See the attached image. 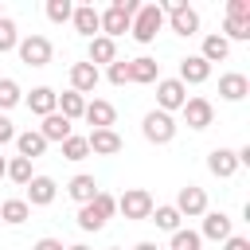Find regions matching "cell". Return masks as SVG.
<instances>
[{"label": "cell", "mask_w": 250, "mask_h": 250, "mask_svg": "<svg viewBox=\"0 0 250 250\" xmlns=\"http://www.w3.org/2000/svg\"><path fill=\"white\" fill-rule=\"evenodd\" d=\"M117 215V195H109V191H98L90 203H82L78 207V230H86V234H98L109 219Z\"/></svg>", "instance_id": "obj_1"}, {"label": "cell", "mask_w": 250, "mask_h": 250, "mask_svg": "<svg viewBox=\"0 0 250 250\" xmlns=\"http://www.w3.org/2000/svg\"><path fill=\"white\" fill-rule=\"evenodd\" d=\"M137 0H113L105 12H98V23H102V35L105 39H113L117 43V35H125L129 31V23H133V16H137Z\"/></svg>", "instance_id": "obj_2"}, {"label": "cell", "mask_w": 250, "mask_h": 250, "mask_svg": "<svg viewBox=\"0 0 250 250\" xmlns=\"http://www.w3.org/2000/svg\"><path fill=\"white\" fill-rule=\"evenodd\" d=\"M160 31H164V12H160V4H141L137 16H133V23H129V35H133L137 43H152Z\"/></svg>", "instance_id": "obj_3"}, {"label": "cell", "mask_w": 250, "mask_h": 250, "mask_svg": "<svg viewBox=\"0 0 250 250\" xmlns=\"http://www.w3.org/2000/svg\"><path fill=\"white\" fill-rule=\"evenodd\" d=\"M176 117L172 113H160V109H148L145 113V121H141V133H145V141L148 145H172L176 141Z\"/></svg>", "instance_id": "obj_4"}, {"label": "cell", "mask_w": 250, "mask_h": 250, "mask_svg": "<svg viewBox=\"0 0 250 250\" xmlns=\"http://www.w3.org/2000/svg\"><path fill=\"white\" fill-rule=\"evenodd\" d=\"M16 55H20V62H23V66H35V70H39V66H47V62H51L55 47H51V39H47V35H35V31H31V35H23V39L16 43Z\"/></svg>", "instance_id": "obj_5"}, {"label": "cell", "mask_w": 250, "mask_h": 250, "mask_svg": "<svg viewBox=\"0 0 250 250\" xmlns=\"http://www.w3.org/2000/svg\"><path fill=\"white\" fill-rule=\"evenodd\" d=\"M152 207H156V203H152V191H145V188H125V191L117 195V211H121L125 219H137V223H141V219L152 215Z\"/></svg>", "instance_id": "obj_6"}, {"label": "cell", "mask_w": 250, "mask_h": 250, "mask_svg": "<svg viewBox=\"0 0 250 250\" xmlns=\"http://www.w3.org/2000/svg\"><path fill=\"white\" fill-rule=\"evenodd\" d=\"M188 102V86L180 78H160L156 82V109L160 113H180Z\"/></svg>", "instance_id": "obj_7"}, {"label": "cell", "mask_w": 250, "mask_h": 250, "mask_svg": "<svg viewBox=\"0 0 250 250\" xmlns=\"http://www.w3.org/2000/svg\"><path fill=\"white\" fill-rule=\"evenodd\" d=\"M172 207L180 211V219H203V211H207V191L195 188V184H188V188L176 191V203H172Z\"/></svg>", "instance_id": "obj_8"}, {"label": "cell", "mask_w": 250, "mask_h": 250, "mask_svg": "<svg viewBox=\"0 0 250 250\" xmlns=\"http://www.w3.org/2000/svg\"><path fill=\"white\" fill-rule=\"evenodd\" d=\"M180 117H184V125H188V129L203 133V129L215 121V105H211L207 98H188V102H184V109H180Z\"/></svg>", "instance_id": "obj_9"}, {"label": "cell", "mask_w": 250, "mask_h": 250, "mask_svg": "<svg viewBox=\"0 0 250 250\" xmlns=\"http://www.w3.org/2000/svg\"><path fill=\"white\" fill-rule=\"evenodd\" d=\"M234 234V219L227 211H203V227H199V238L207 242H227Z\"/></svg>", "instance_id": "obj_10"}, {"label": "cell", "mask_w": 250, "mask_h": 250, "mask_svg": "<svg viewBox=\"0 0 250 250\" xmlns=\"http://www.w3.org/2000/svg\"><path fill=\"white\" fill-rule=\"evenodd\" d=\"M98 82H102V70L98 66H90V62H70V90L74 94H94L98 90Z\"/></svg>", "instance_id": "obj_11"}, {"label": "cell", "mask_w": 250, "mask_h": 250, "mask_svg": "<svg viewBox=\"0 0 250 250\" xmlns=\"http://www.w3.org/2000/svg\"><path fill=\"white\" fill-rule=\"evenodd\" d=\"M82 121H90L94 129H113L117 109H113V102H105V98H90L86 109H82Z\"/></svg>", "instance_id": "obj_12"}, {"label": "cell", "mask_w": 250, "mask_h": 250, "mask_svg": "<svg viewBox=\"0 0 250 250\" xmlns=\"http://www.w3.org/2000/svg\"><path fill=\"white\" fill-rule=\"evenodd\" d=\"M55 195H59V184H55L51 176H31L23 203H27V207H47V203H55Z\"/></svg>", "instance_id": "obj_13"}, {"label": "cell", "mask_w": 250, "mask_h": 250, "mask_svg": "<svg viewBox=\"0 0 250 250\" xmlns=\"http://www.w3.org/2000/svg\"><path fill=\"white\" fill-rule=\"evenodd\" d=\"M129 82H137V86H156V82H160V62L148 59V55L129 59Z\"/></svg>", "instance_id": "obj_14"}, {"label": "cell", "mask_w": 250, "mask_h": 250, "mask_svg": "<svg viewBox=\"0 0 250 250\" xmlns=\"http://www.w3.org/2000/svg\"><path fill=\"white\" fill-rule=\"evenodd\" d=\"M86 145H90L94 156H117V152H121L117 129H90V133H86Z\"/></svg>", "instance_id": "obj_15"}, {"label": "cell", "mask_w": 250, "mask_h": 250, "mask_svg": "<svg viewBox=\"0 0 250 250\" xmlns=\"http://www.w3.org/2000/svg\"><path fill=\"white\" fill-rule=\"evenodd\" d=\"M207 172L211 176H219V180H230L234 172H238V156H234V148H211L207 152Z\"/></svg>", "instance_id": "obj_16"}, {"label": "cell", "mask_w": 250, "mask_h": 250, "mask_svg": "<svg viewBox=\"0 0 250 250\" xmlns=\"http://www.w3.org/2000/svg\"><path fill=\"white\" fill-rule=\"evenodd\" d=\"M184 86H203L207 78H211V62H203L199 55H188V59H180V74H176Z\"/></svg>", "instance_id": "obj_17"}, {"label": "cell", "mask_w": 250, "mask_h": 250, "mask_svg": "<svg viewBox=\"0 0 250 250\" xmlns=\"http://www.w3.org/2000/svg\"><path fill=\"white\" fill-rule=\"evenodd\" d=\"M70 23H74V31H78V35H86V39L102 35V23H98V8H94V4H74V16H70Z\"/></svg>", "instance_id": "obj_18"}, {"label": "cell", "mask_w": 250, "mask_h": 250, "mask_svg": "<svg viewBox=\"0 0 250 250\" xmlns=\"http://www.w3.org/2000/svg\"><path fill=\"white\" fill-rule=\"evenodd\" d=\"M113 59H117V43L105 39V35H94L90 47H86V62H90V66H109Z\"/></svg>", "instance_id": "obj_19"}, {"label": "cell", "mask_w": 250, "mask_h": 250, "mask_svg": "<svg viewBox=\"0 0 250 250\" xmlns=\"http://www.w3.org/2000/svg\"><path fill=\"white\" fill-rule=\"evenodd\" d=\"M246 94H250V78H246V74L230 70V74L219 78V98H223V102H242Z\"/></svg>", "instance_id": "obj_20"}, {"label": "cell", "mask_w": 250, "mask_h": 250, "mask_svg": "<svg viewBox=\"0 0 250 250\" xmlns=\"http://www.w3.org/2000/svg\"><path fill=\"white\" fill-rule=\"evenodd\" d=\"M23 102H27V109H31L35 117H47V113H55V109H59V94H55L51 86H35Z\"/></svg>", "instance_id": "obj_21"}, {"label": "cell", "mask_w": 250, "mask_h": 250, "mask_svg": "<svg viewBox=\"0 0 250 250\" xmlns=\"http://www.w3.org/2000/svg\"><path fill=\"white\" fill-rule=\"evenodd\" d=\"M70 133H74V125H70L59 109H55V113H47V117H43V125H39V137H43L47 145H51V141H59V145H62Z\"/></svg>", "instance_id": "obj_22"}, {"label": "cell", "mask_w": 250, "mask_h": 250, "mask_svg": "<svg viewBox=\"0 0 250 250\" xmlns=\"http://www.w3.org/2000/svg\"><path fill=\"white\" fill-rule=\"evenodd\" d=\"M16 156H23V160H35V156H43L47 152V141L39 137V129H23V133H16Z\"/></svg>", "instance_id": "obj_23"}, {"label": "cell", "mask_w": 250, "mask_h": 250, "mask_svg": "<svg viewBox=\"0 0 250 250\" xmlns=\"http://www.w3.org/2000/svg\"><path fill=\"white\" fill-rule=\"evenodd\" d=\"M98 191H102V188H98V180H94L90 172H78V176H70V184H66V195H70L78 207H82V203H90Z\"/></svg>", "instance_id": "obj_24"}, {"label": "cell", "mask_w": 250, "mask_h": 250, "mask_svg": "<svg viewBox=\"0 0 250 250\" xmlns=\"http://www.w3.org/2000/svg\"><path fill=\"white\" fill-rule=\"evenodd\" d=\"M227 55H230V43H227L219 31L203 35V47H199V59H203V62H227Z\"/></svg>", "instance_id": "obj_25"}, {"label": "cell", "mask_w": 250, "mask_h": 250, "mask_svg": "<svg viewBox=\"0 0 250 250\" xmlns=\"http://www.w3.org/2000/svg\"><path fill=\"white\" fill-rule=\"evenodd\" d=\"M160 230H168V234H176L180 227H184V219H180V211L172 207V203H160V207H152V215H148Z\"/></svg>", "instance_id": "obj_26"}, {"label": "cell", "mask_w": 250, "mask_h": 250, "mask_svg": "<svg viewBox=\"0 0 250 250\" xmlns=\"http://www.w3.org/2000/svg\"><path fill=\"white\" fill-rule=\"evenodd\" d=\"M82 109H86V98H82V94H74V90H62V94H59V113H62L70 125L82 117Z\"/></svg>", "instance_id": "obj_27"}, {"label": "cell", "mask_w": 250, "mask_h": 250, "mask_svg": "<svg viewBox=\"0 0 250 250\" xmlns=\"http://www.w3.org/2000/svg\"><path fill=\"white\" fill-rule=\"evenodd\" d=\"M0 219H4L8 227H20V223L31 219V207H27L23 199H4V203H0Z\"/></svg>", "instance_id": "obj_28"}, {"label": "cell", "mask_w": 250, "mask_h": 250, "mask_svg": "<svg viewBox=\"0 0 250 250\" xmlns=\"http://www.w3.org/2000/svg\"><path fill=\"white\" fill-rule=\"evenodd\" d=\"M20 102H23V90H20V82H16V78H0V113L16 109Z\"/></svg>", "instance_id": "obj_29"}, {"label": "cell", "mask_w": 250, "mask_h": 250, "mask_svg": "<svg viewBox=\"0 0 250 250\" xmlns=\"http://www.w3.org/2000/svg\"><path fill=\"white\" fill-rule=\"evenodd\" d=\"M4 176H8L12 184H20V188H27L35 172H31V160H23V156H12V160H8V172H4Z\"/></svg>", "instance_id": "obj_30"}, {"label": "cell", "mask_w": 250, "mask_h": 250, "mask_svg": "<svg viewBox=\"0 0 250 250\" xmlns=\"http://www.w3.org/2000/svg\"><path fill=\"white\" fill-rule=\"evenodd\" d=\"M90 156V145H86V137H78V133H70L66 141H62V160H86Z\"/></svg>", "instance_id": "obj_31"}, {"label": "cell", "mask_w": 250, "mask_h": 250, "mask_svg": "<svg viewBox=\"0 0 250 250\" xmlns=\"http://www.w3.org/2000/svg\"><path fill=\"white\" fill-rule=\"evenodd\" d=\"M16 43H20V27H16V20H12V16H0V55L16 51Z\"/></svg>", "instance_id": "obj_32"}, {"label": "cell", "mask_w": 250, "mask_h": 250, "mask_svg": "<svg viewBox=\"0 0 250 250\" xmlns=\"http://www.w3.org/2000/svg\"><path fill=\"white\" fill-rule=\"evenodd\" d=\"M227 43H246L250 39V23L246 20H223V31H219Z\"/></svg>", "instance_id": "obj_33"}, {"label": "cell", "mask_w": 250, "mask_h": 250, "mask_svg": "<svg viewBox=\"0 0 250 250\" xmlns=\"http://www.w3.org/2000/svg\"><path fill=\"white\" fill-rule=\"evenodd\" d=\"M203 246V238H199V230H191V227H180L176 234H172V250H199Z\"/></svg>", "instance_id": "obj_34"}, {"label": "cell", "mask_w": 250, "mask_h": 250, "mask_svg": "<svg viewBox=\"0 0 250 250\" xmlns=\"http://www.w3.org/2000/svg\"><path fill=\"white\" fill-rule=\"evenodd\" d=\"M70 16H74L70 0H47V20L51 23H70Z\"/></svg>", "instance_id": "obj_35"}, {"label": "cell", "mask_w": 250, "mask_h": 250, "mask_svg": "<svg viewBox=\"0 0 250 250\" xmlns=\"http://www.w3.org/2000/svg\"><path fill=\"white\" fill-rule=\"evenodd\" d=\"M105 78H109V86H125L129 82V59H113L105 66Z\"/></svg>", "instance_id": "obj_36"}, {"label": "cell", "mask_w": 250, "mask_h": 250, "mask_svg": "<svg viewBox=\"0 0 250 250\" xmlns=\"http://www.w3.org/2000/svg\"><path fill=\"white\" fill-rule=\"evenodd\" d=\"M227 20H246L250 23V0H227Z\"/></svg>", "instance_id": "obj_37"}, {"label": "cell", "mask_w": 250, "mask_h": 250, "mask_svg": "<svg viewBox=\"0 0 250 250\" xmlns=\"http://www.w3.org/2000/svg\"><path fill=\"white\" fill-rule=\"evenodd\" d=\"M16 141V125H12V117L8 113H0V148L4 145H12Z\"/></svg>", "instance_id": "obj_38"}, {"label": "cell", "mask_w": 250, "mask_h": 250, "mask_svg": "<svg viewBox=\"0 0 250 250\" xmlns=\"http://www.w3.org/2000/svg\"><path fill=\"white\" fill-rule=\"evenodd\" d=\"M223 250H250V238H242V234H230V238L223 242Z\"/></svg>", "instance_id": "obj_39"}, {"label": "cell", "mask_w": 250, "mask_h": 250, "mask_svg": "<svg viewBox=\"0 0 250 250\" xmlns=\"http://www.w3.org/2000/svg\"><path fill=\"white\" fill-rule=\"evenodd\" d=\"M31 250H66V246H62L59 238H51V234H47V238H39V242H35Z\"/></svg>", "instance_id": "obj_40"}, {"label": "cell", "mask_w": 250, "mask_h": 250, "mask_svg": "<svg viewBox=\"0 0 250 250\" xmlns=\"http://www.w3.org/2000/svg\"><path fill=\"white\" fill-rule=\"evenodd\" d=\"M133 250H160V246H156V242H137Z\"/></svg>", "instance_id": "obj_41"}, {"label": "cell", "mask_w": 250, "mask_h": 250, "mask_svg": "<svg viewBox=\"0 0 250 250\" xmlns=\"http://www.w3.org/2000/svg\"><path fill=\"white\" fill-rule=\"evenodd\" d=\"M4 172H8V156H0V180H4Z\"/></svg>", "instance_id": "obj_42"}, {"label": "cell", "mask_w": 250, "mask_h": 250, "mask_svg": "<svg viewBox=\"0 0 250 250\" xmlns=\"http://www.w3.org/2000/svg\"><path fill=\"white\" fill-rule=\"evenodd\" d=\"M66 250H90V246H86V242H74V246H66Z\"/></svg>", "instance_id": "obj_43"}, {"label": "cell", "mask_w": 250, "mask_h": 250, "mask_svg": "<svg viewBox=\"0 0 250 250\" xmlns=\"http://www.w3.org/2000/svg\"><path fill=\"white\" fill-rule=\"evenodd\" d=\"M109 250H121V246H109Z\"/></svg>", "instance_id": "obj_44"}, {"label": "cell", "mask_w": 250, "mask_h": 250, "mask_svg": "<svg viewBox=\"0 0 250 250\" xmlns=\"http://www.w3.org/2000/svg\"><path fill=\"white\" fill-rule=\"evenodd\" d=\"M0 16H4V8H0Z\"/></svg>", "instance_id": "obj_45"}]
</instances>
